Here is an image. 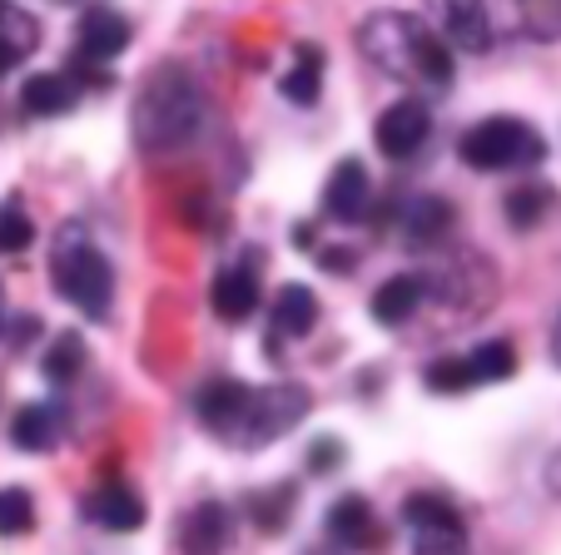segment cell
<instances>
[{
  "label": "cell",
  "mask_w": 561,
  "mask_h": 555,
  "mask_svg": "<svg viewBox=\"0 0 561 555\" xmlns=\"http://www.w3.org/2000/svg\"><path fill=\"white\" fill-rule=\"evenodd\" d=\"M318 323V298L304 284H284L274 298V327L284 337H304Z\"/></svg>",
  "instance_id": "ac0fdd59"
},
{
  "label": "cell",
  "mask_w": 561,
  "mask_h": 555,
  "mask_svg": "<svg viewBox=\"0 0 561 555\" xmlns=\"http://www.w3.org/2000/svg\"><path fill=\"white\" fill-rule=\"evenodd\" d=\"M467 367H472L477 388H482V382H507L512 372H517V352H512V343H482L467 352Z\"/></svg>",
  "instance_id": "7402d4cb"
},
{
  "label": "cell",
  "mask_w": 561,
  "mask_h": 555,
  "mask_svg": "<svg viewBox=\"0 0 561 555\" xmlns=\"http://www.w3.org/2000/svg\"><path fill=\"white\" fill-rule=\"evenodd\" d=\"M358 41H363V55L378 70L398 74V80H417L427 90H447L453 84V55L417 15H398V11L368 15Z\"/></svg>",
  "instance_id": "7a4b0ae2"
},
{
  "label": "cell",
  "mask_w": 561,
  "mask_h": 555,
  "mask_svg": "<svg viewBox=\"0 0 561 555\" xmlns=\"http://www.w3.org/2000/svg\"><path fill=\"white\" fill-rule=\"evenodd\" d=\"M0 313H5V303H0Z\"/></svg>",
  "instance_id": "f546056e"
},
{
  "label": "cell",
  "mask_w": 561,
  "mask_h": 555,
  "mask_svg": "<svg viewBox=\"0 0 561 555\" xmlns=\"http://www.w3.org/2000/svg\"><path fill=\"white\" fill-rule=\"evenodd\" d=\"M209 303L224 323H239L259 308V273L254 268H224L209 288Z\"/></svg>",
  "instance_id": "5bb4252c"
},
{
  "label": "cell",
  "mask_w": 561,
  "mask_h": 555,
  "mask_svg": "<svg viewBox=\"0 0 561 555\" xmlns=\"http://www.w3.org/2000/svg\"><path fill=\"white\" fill-rule=\"evenodd\" d=\"M403 521L413 531V555H467V525L453 501L417 492L403 501Z\"/></svg>",
  "instance_id": "5b68a950"
},
{
  "label": "cell",
  "mask_w": 561,
  "mask_h": 555,
  "mask_svg": "<svg viewBox=\"0 0 561 555\" xmlns=\"http://www.w3.org/2000/svg\"><path fill=\"white\" fill-rule=\"evenodd\" d=\"M423 382H427L433 392H467V388H477V378H472V367H467V357H437V362L423 372Z\"/></svg>",
  "instance_id": "484cf974"
},
{
  "label": "cell",
  "mask_w": 561,
  "mask_h": 555,
  "mask_svg": "<svg viewBox=\"0 0 561 555\" xmlns=\"http://www.w3.org/2000/svg\"><path fill=\"white\" fill-rule=\"evenodd\" d=\"M329 535L343 551H373V545L382 541V531H378V516H373L368 496H358V492L339 496V501L329 506Z\"/></svg>",
  "instance_id": "8fae6325"
},
{
  "label": "cell",
  "mask_w": 561,
  "mask_h": 555,
  "mask_svg": "<svg viewBox=\"0 0 561 555\" xmlns=\"http://www.w3.org/2000/svg\"><path fill=\"white\" fill-rule=\"evenodd\" d=\"M453 223V209H447V199H417L413 213H408V233H413V243H433L437 233Z\"/></svg>",
  "instance_id": "cb8c5ba5"
},
{
  "label": "cell",
  "mask_w": 561,
  "mask_h": 555,
  "mask_svg": "<svg viewBox=\"0 0 561 555\" xmlns=\"http://www.w3.org/2000/svg\"><path fill=\"white\" fill-rule=\"evenodd\" d=\"M21 105L25 115H65L75 105V84L65 74H31L21 84Z\"/></svg>",
  "instance_id": "d6986e66"
},
{
  "label": "cell",
  "mask_w": 561,
  "mask_h": 555,
  "mask_svg": "<svg viewBox=\"0 0 561 555\" xmlns=\"http://www.w3.org/2000/svg\"><path fill=\"white\" fill-rule=\"evenodd\" d=\"M85 516L100 525V531H139L145 525V501H139V492L135 486H125V482H110V486H100L95 496L85 501Z\"/></svg>",
  "instance_id": "7c38bea8"
},
{
  "label": "cell",
  "mask_w": 561,
  "mask_h": 555,
  "mask_svg": "<svg viewBox=\"0 0 561 555\" xmlns=\"http://www.w3.org/2000/svg\"><path fill=\"white\" fill-rule=\"evenodd\" d=\"M339 461H343V447H339V437H318V447L308 451V466H313V472H333Z\"/></svg>",
  "instance_id": "f1b7e54d"
},
{
  "label": "cell",
  "mask_w": 561,
  "mask_h": 555,
  "mask_svg": "<svg viewBox=\"0 0 561 555\" xmlns=\"http://www.w3.org/2000/svg\"><path fill=\"white\" fill-rule=\"evenodd\" d=\"M249 511H254V521H259V531H284L288 525V511H294V486H284V492H274V496H249Z\"/></svg>",
  "instance_id": "4316f807"
},
{
  "label": "cell",
  "mask_w": 561,
  "mask_h": 555,
  "mask_svg": "<svg viewBox=\"0 0 561 555\" xmlns=\"http://www.w3.org/2000/svg\"><path fill=\"white\" fill-rule=\"evenodd\" d=\"M304 417H308V388H298V382H278V388H264V392L254 388L249 417L233 437L244 441V447H268L278 431L298 427Z\"/></svg>",
  "instance_id": "8992f818"
},
{
  "label": "cell",
  "mask_w": 561,
  "mask_h": 555,
  "mask_svg": "<svg viewBox=\"0 0 561 555\" xmlns=\"http://www.w3.org/2000/svg\"><path fill=\"white\" fill-rule=\"evenodd\" d=\"M447 41L453 45H462V50H488L492 45V25H488V15L477 11V5H467V0H453L447 5Z\"/></svg>",
  "instance_id": "ffe728a7"
},
{
  "label": "cell",
  "mask_w": 561,
  "mask_h": 555,
  "mask_svg": "<svg viewBox=\"0 0 561 555\" xmlns=\"http://www.w3.org/2000/svg\"><path fill=\"white\" fill-rule=\"evenodd\" d=\"M249 402H254V388L239 378H214L194 392V412H199L204 427L214 431H239L249 417Z\"/></svg>",
  "instance_id": "9c48e42d"
},
{
  "label": "cell",
  "mask_w": 561,
  "mask_h": 555,
  "mask_svg": "<svg viewBox=\"0 0 561 555\" xmlns=\"http://www.w3.org/2000/svg\"><path fill=\"white\" fill-rule=\"evenodd\" d=\"M547 189H517L507 194V219L517 223V229H531V223H541V213H547Z\"/></svg>",
  "instance_id": "83f0119b"
},
{
  "label": "cell",
  "mask_w": 561,
  "mask_h": 555,
  "mask_svg": "<svg viewBox=\"0 0 561 555\" xmlns=\"http://www.w3.org/2000/svg\"><path fill=\"white\" fill-rule=\"evenodd\" d=\"M368 194H373L368 169H363L358 159H343L329 174V184H323V213L339 223H358L363 213H368Z\"/></svg>",
  "instance_id": "30bf717a"
},
{
  "label": "cell",
  "mask_w": 561,
  "mask_h": 555,
  "mask_svg": "<svg viewBox=\"0 0 561 555\" xmlns=\"http://www.w3.org/2000/svg\"><path fill=\"white\" fill-rule=\"evenodd\" d=\"M417 303H423V278H413V273H398V278H388V284L373 293V317L378 323H408V317L417 313Z\"/></svg>",
  "instance_id": "9a60e30c"
},
{
  "label": "cell",
  "mask_w": 561,
  "mask_h": 555,
  "mask_svg": "<svg viewBox=\"0 0 561 555\" xmlns=\"http://www.w3.org/2000/svg\"><path fill=\"white\" fill-rule=\"evenodd\" d=\"M204 119H209V105H204V90L194 84V74L184 65H164L145 80L135 109H129V135L145 154H170V149L199 139Z\"/></svg>",
  "instance_id": "6da1fadb"
},
{
  "label": "cell",
  "mask_w": 561,
  "mask_h": 555,
  "mask_svg": "<svg viewBox=\"0 0 561 555\" xmlns=\"http://www.w3.org/2000/svg\"><path fill=\"white\" fill-rule=\"evenodd\" d=\"M35 243V223L21 204H0V253H25Z\"/></svg>",
  "instance_id": "d4e9b609"
},
{
  "label": "cell",
  "mask_w": 561,
  "mask_h": 555,
  "mask_svg": "<svg viewBox=\"0 0 561 555\" xmlns=\"http://www.w3.org/2000/svg\"><path fill=\"white\" fill-rule=\"evenodd\" d=\"M278 90H284L288 105H318V90H323V50L298 45V60H294V70L278 80Z\"/></svg>",
  "instance_id": "e0dca14e"
},
{
  "label": "cell",
  "mask_w": 561,
  "mask_h": 555,
  "mask_svg": "<svg viewBox=\"0 0 561 555\" xmlns=\"http://www.w3.org/2000/svg\"><path fill=\"white\" fill-rule=\"evenodd\" d=\"M35 525V501L21 486H0V535H25Z\"/></svg>",
  "instance_id": "603a6c76"
},
{
  "label": "cell",
  "mask_w": 561,
  "mask_h": 555,
  "mask_svg": "<svg viewBox=\"0 0 561 555\" xmlns=\"http://www.w3.org/2000/svg\"><path fill=\"white\" fill-rule=\"evenodd\" d=\"M229 541V511L219 501H199L180 525V551L184 555H219Z\"/></svg>",
  "instance_id": "4fadbf2b"
},
{
  "label": "cell",
  "mask_w": 561,
  "mask_h": 555,
  "mask_svg": "<svg viewBox=\"0 0 561 555\" xmlns=\"http://www.w3.org/2000/svg\"><path fill=\"white\" fill-rule=\"evenodd\" d=\"M457 154H462L467 169H482V174H497V169H527L547 159V144L531 125L507 115H492L482 125H472L462 139H457Z\"/></svg>",
  "instance_id": "277c9868"
},
{
  "label": "cell",
  "mask_w": 561,
  "mask_h": 555,
  "mask_svg": "<svg viewBox=\"0 0 561 555\" xmlns=\"http://www.w3.org/2000/svg\"><path fill=\"white\" fill-rule=\"evenodd\" d=\"M427 139V105L423 100H398L378 115V129H373V144L388 159H408L417 154Z\"/></svg>",
  "instance_id": "ba28073f"
},
{
  "label": "cell",
  "mask_w": 561,
  "mask_h": 555,
  "mask_svg": "<svg viewBox=\"0 0 561 555\" xmlns=\"http://www.w3.org/2000/svg\"><path fill=\"white\" fill-rule=\"evenodd\" d=\"M55 437H60V417H55L50 402H31V407L15 412L11 441H15L21 451H50Z\"/></svg>",
  "instance_id": "2e32d148"
},
{
  "label": "cell",
  "mask_w": 561,
  "mask_h": 555,
  "mask_svg": "<svg viewBox=\"0 0 561 555\" xmlns=\"http://www.w3.org/2000/svg\"><path fill=\"white\" fill-rule=\"evenodd\" d=\"M129 50V21L119 11L90 5L80 15V35H75V65H105Z\"/></svg>",
  "instance_id": "52a82bcc"
},
{
  "label": "cell",
  "mask_w": 561,
  "mask_h": 555,
  "mask_svg": "<svg viewBox=\"0 0 561 555\" xmlns=\"http://www.w3.org/2000/svg\"><path fill=\"white\" fill-rule=\"evenodd\" d=\"M41 362H45V378H50V382H60V388H65V382H75V378H80V367H85V337H80V333H60Z\"/></svg>",
  "instance_id": "44dd1931"
},
{
  "label": "cell",
  "mask_w": 561,
  "mask_h": 555,
  "mask_svg": "<svg viewBox=\"0 0 561 555\" xmlns=\"http://www.w3.org/2000/svg\"><path fill=\"white\" fill-rule=\"evenodd\" d=\"M50 273H55V288H60L65 303H75L85 317H105L110 313V298H115V268L110 258L85 239V229H65L60 243L50 253Z\"/></svg>",
  "instance_id": "3957f363"
}]
</instances>
